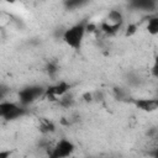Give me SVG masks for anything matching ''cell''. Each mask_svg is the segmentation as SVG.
<instances>
[{"mask_svg":"<svg viewBox=\"0 0 158 158\" xmlns=\"http://www.w3.org/2000/svg\"><path fill=\"white\" fill-rule=\"evenodd\" d=\"M86 27H88V21H80V22L70 26L69 28L64 30L63 35H62V40L64 41V43L68 47H70L75 51H79L81 48L85 33L88 32Z\"/></svg>","mask_w":158,"mask_h":158,"instance_id":"6da1fadb","label":"cell"},{"mask_svg":"<svg viewBox=\"0 0 158 158\" xmlns=\"http://www.w3.org/2000/svg\"><path fill=\"white\" fill-rule=\"evenodd\" d=\"M123 25V15L120 10H110L109 14L106 15V17L101 21L100 23V30L107 35V36H114L116 35L120 28Z\"/></svg>","mask_w":158,"mask_h":158,"instance_id":"7a4b0ae2","label":"cell"},{"mask_svg":"<svg viewBox=\"0 0 158 158\" xmlns=\"http://www.w3.org/2000/svg\"><path fill=\"white\" fill-rule=\"evenodd\" d=\"M28 114V110L26 106L21 105L20 102H14L9 100H1L0 102V116L6 121H14L17 118L23 117Z\"/></svg>","mask_w":158,"mask_h":158,"instance_id":"3957f363","label":"cell"},{"mask_svg":"<svg viewBox=\"0 0 158 158\" xmlns=\"http://www.w3.org/2000/svg\"><path fill=\"white\" fill-rule=\"evenodd\" d=\"M46 88L42 85H27L19 91V102L23 106H28L35 101L44 98Z\"/></svg>","mask_w":158,"mask_h":158,"instance_id":"277c9868","label":"cell"},{"mask_svg":"<svg viewBox=\"0 0 158 158\" xmlns=\"http://www.w3.org/2000/svg\"><path fill=\"white\" fill-rule=\"evenodd\" d=\"M74 149H75V146L72 141L67 138H62L47 149V154L51 158H65L72 156Z\"/></svg>","mask_w":158,"mask_h":158,"instance_id":"5b68a950","label":"cell"},{"mask_svg":"<svg viewBox=\"0 0 158 158\" xmlns=\"http://www.w3.org/2000/svg\"><path fill=\"white\" fill-rule=\"evenodd\" d=\"M69 89H70V84L69 83H67L64 80L57 81L56 84L49 85V86L46 88L44 98L51 100V101H57L62 95L69 93Z\"/></svg>","mask_w":158,"mask_h":158,"instance_id":"8992f818","label":"cell"},{"mask_svg":"<svg viewBox=\"0 0 158 158\" xmlns=\"http://www.w3.org/2000/svg\"><path fill=\"white\" fill-rule=\"evenodd\" d=\"M132 104L141 111L153 112L158 110V96L157 98H143V99H133Z\"/></svg>","mask_w":158,"mask_h":158,"instance_id":"52a82bcc","label":"cell"},{"mask_svg":"<svg viewBox=\"0 0 158 158\" xmlns=\"http://www.w3.org/2000/svg\"><path fill=\"white\" fill-rule=\"evenodd\" d=\"M128 6L139 11H153L158 6V0H128Z\"/></svg>","mask_w":158,"mask_h":158,"instance_id":"ba28073f","label":"cell"},{"mask_svg":"<svg viewBox=\"0 0 158 158\" xmlns=\"http://www.w3.org/2000/svg\"><path fill=\"white\" fill-rule=\"evenodd\" d=\"M38 130L42 135H51L56 131V125L53 121H51L49 118L42 117L38 121Z\"/></svg>","mask_w":158,"mask_h":158,"instance_id":"9c48e42d","label":"cell"},{"mask_svg":"<svg viewBox=\"0 0 158 158\" xmlns=\"http://www.w3.org/2000/svg\"><path fill=\"white\" fill-rule=\"evenodd\" d=\"M91 0H63V6L72 11V10H77V9H80L85 5H88Z\"/></svg>","mask_w":158,"mask_h":158,"instance_id":"30bf717a","label":"cell"},{"mask_svg":"<svg viewBox=\"0 0 158 158\" xmlns=\"http://www.w3.org/2000/svg\"><path fill=\"white\" fill-rule=\"evenodd\" d=\"M146 30L149 35L152 36H156L158 35V15H154V16H151L147 21V25H146Z\"/></svg>","mask_w":158,"mask_h":158,"instance_id":"8fae6325","label":"cell"},{"mask_svg":"<svg viewBox=\"0 0 158 158\" xmlns=\"http://www.w3.org/2000/svg\"><path fill=\"white\" fill-rule=\"evenodd\" d=\"M57 102H58L59 106H62V107H64V109H69V107H72V106L74 105V98H73L72 94L67 93V94L62 95V96L57 100Z\"/></svg>","mask_w":158,"mask_h":158,"instance_id":"7c38bea8","label":"cell"},{"mask_svg":"<svg viewBox=\"0 0 158 158\" xmlns=\"http://www.w3.org/2000/svg\"><path fill=\"white\" fill-rule=\"evenodd\" d=\"M58 70H59V67H58V64H57L56 62H49V63H47V65H46V72H47V74H48L49 77H56L57 73H58Z\"/></svg>","mask_w":158,"mask_h":158,"instance_id":"4fadbf2b","label":"cell"},{"mask_svg":"<svg viewBox=\"0 0 158 158\" xmlns=\"http://www.w3.org/2000/svg\"><path fill=\"white\" fill-rule=\"evenodd\" d=\"M114 91H115V96H116L118 100H122V99L126 98V94H125V91H123L122 89H120V88H115Z\"/></svg>","mask_w":158,"mask_h":158,"instance_id":"5bb4252c","label":"cell"},{"mask_svg":"<svg viewBox=\"0 0 158 158\" xmlns=\"http://www.w3.org/2000/svg\"><path fill=\"white\" fill-rule=\"evenodd\" d=\"M136 30H137V26H136V25H128L127 31H126V36H131V35H133V33L136 32Z\"/></svg>","mask_w":158,"mask_h":158,"instance_id":"9a60e30c","label":"cell"},{"mask_svg":"<svg viewBox=\"0 0 158 158\" xmlns=\"http://www.w3.org/2000/svg\"><path fill=\"white\" fill-rule=\"evenodd\" d=\"M152 69H158V56L154 58V63L152 65Z\"/></svg>","mask_w":158,"mask_h":158,"instance_id":"2e32d148","label":"cell"},{"mask_svg":"<svg viewBox=\"0 0 158 158\" xmlns=\"http://www.w3.org/2000/svg\"><path fill=\"white\" fill-rule=\"evenodd\" d=\"M149 154H151V156H153V157H157V158H158V147H157V148H154V151H153V152H151Z\"/></svg>","mask_w":158,"mask_h":158,"instance_id":"e0dca14e","label":"cell"},{"mask_svg":"<svg viewBox=\"0 0 158 158\" xmlns=\"http://www.w3.org/2000/svg\"><path fill=\"white\" fill-rule=\"evenodd\" d=\"M152 74H153V77L158 80V69H152Z\"/></svg>","mask_w":158,"mask_h":158,"instance_id":"ac0fdd59","label":"cell"},{"mask_svg":"<svg viewBox=\"0 0 158 158\" xmlns=\"http://www.w3.org/2000/svg\"><path fill=\"white\" fill-rule=\"evenodd\" d=\"M157 94H158V90H157Z\"/></svg>","mask_w":158,"mask_h":158,"instance_id":"d6986e66","label":"cell"}]
</instances>
